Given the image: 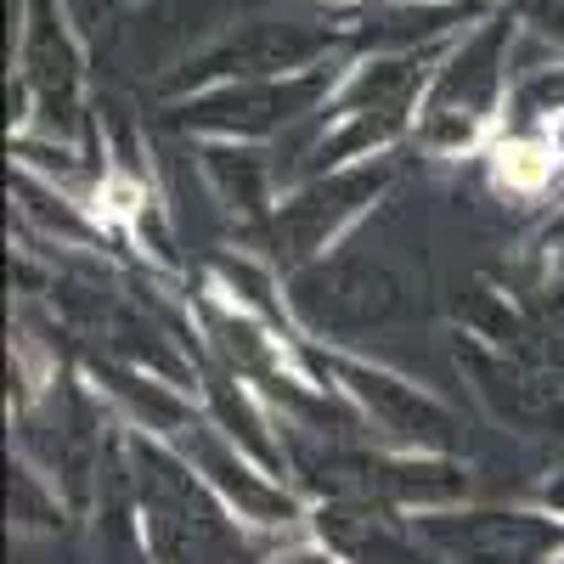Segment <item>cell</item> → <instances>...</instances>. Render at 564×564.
Here are the masks:
<instances>
[{
  "label": "cell",
  "mask_w": 564,
  "mask_h": 564,
  "mask_svg": "<svg viewBox=\"0 0 564 564\" xmlns=\"http://www.w3.org/2000/svg\"><path fill=\"white\" fill-rule=\"evenodd\" d=\"M141 204H148V193H141L135 181H124V175H113V181L97 186V215L102 220H130Z\"/></svg>",
  "instance_id": "cell-2"
},
{
  "label": "cell",
  "mask_w": 564,
  "mask_h": 564,
  "mask_svg": "<svg viewBox=\"0 0 564 564\" xmlns=\"http://www.w3.org/2000/svg\"><path fill=\"white\" fill-rule=\"evenodd\" d=\"M547 141H553V153L564 159V113H553V119H547Z\"/></svg>",
  "instance_id": "cell-3"
},
{
  "label": "cell",
  "mask_w": 564,
  "mask_h": 564,
  "mask_svg": "<svg viewBox=\"0 0 564 564\" xmlns=\"http://www.w3.org/2000/svg\"><path fill=\"white\" fill-rule=\"evenodd\" d=\"M553 164H558V153L547 135H502L491 148V181L502 193H520V198L542 193L553 181Z\"/></svg>",
  "instance_id": "cell-1"
}]
</instances>
